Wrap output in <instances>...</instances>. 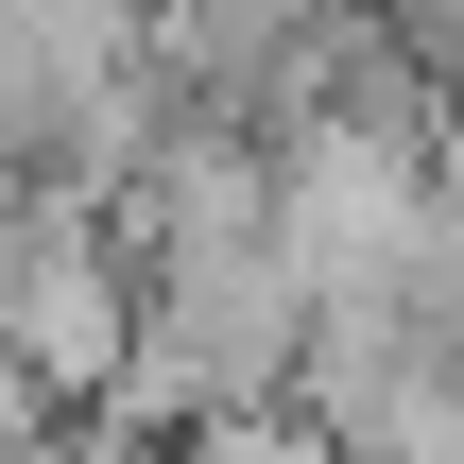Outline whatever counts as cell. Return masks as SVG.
Returning a JSON list of instances; mask_svg holds the SVG:
<instances>
[{"label":"cell","mask_w":464,"mask_h":464,"mask_svg":"<svg viewBox=\"0 0 464 464\" xmlns=\"http://www.w3.org/2000/svg\"><path fill=\"white\" fill-rule=\"evenodd\" d=\"M155 138H172V69L138 0H0V172H69L121 207Z\"/></svg>","instance_id":"7a4b0ae2"},{"label":"cell","mask_w":464,"mask_h":464,"mask_svg":"<svg viewBox=\"0 0 464 464\" xmlns=\"http://www.w3.org/2000/svg\"><path fill=\"white\" fill-rule=\"evenodd\" d=\"M362 17H396V34H448V52H464V0H362Z\"/></svg>","instance_id":"277c9868"},{"label":"cell","mask_w":464,"mask_h":464,"mask_svg":"<svg viewBox=\"0 0 464 464\" xmlns=\"http://www.w3.org/2000/svg\"><path fill=\"white\" fill-rule=\"evenodd\" d=\"M121 258H138V344H121V396L103 430H207V413H258L310 379V258H293V207H276V138L258 121H189L121 172Z\"/></svg>","instance_id":"6da1fadb"},{"label":"cell","mask_w":464,"mask_h":464,"mask_svg":"<svg viewBox=\"0 0 464 464\" xmlns=\"http://www.w3.org/2000/svg\"><path fill=\"white\" fill-rule=\"evenodd\" d=\"M189 464H344V430L258 396V413H207V430H189Z\"/></svg>","instance_id":"3957f363"}]
</instances>
